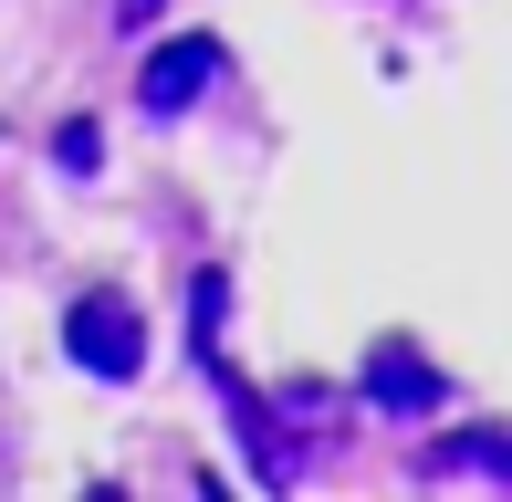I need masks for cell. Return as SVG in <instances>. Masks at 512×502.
<instances>
[{
	"label": "cell",
	"mask_w": 512,
	"mask_h": 502,
	"mask_svg": "<svg viewBox=\"0 0 512 502\" xmlns=\"http://www.w3.org/2000/svg\"><path fill=\"white\" fill-rule=\"evenodd\" d=\"M53 157H63V168H95V157H105L95 116H63V126H53Z\"/></svg>",
	"instance_id": "cell-5"
},
{
	"label": "cell",
	"mask_w": 512,
	"mask_h": 502,
	"mask_svg": "<svg viewBox=\"0 0 512 502\" xmlns=\"http://www.w3.org/2000/svg\"><path fill=\"white\" fill-rule=\"evenodd\" d=\"M418 471H492V482H512V440H492V429H471V440H439Z\"/></svg>",
	"instance_id": "cell-4"
},
{
	"label": "cell",
	"mask_w": 512,
	"mask_h": 502,
	"mask_svg": "<svg viewBox=\"0 0 512 502\" xmlns=\"http://www.w3.org/2000/svg\"><path fill=\"white\" fill-rule=\"evenodd\" d=\"M366 398H377L387 419H429V408L450 398V387H439V367H429V356H408V346H377V356H366Z\"/></svg>",
	"instance_id": "cell-2"
},
{
	"label": "cell",
	"mask_w": 512,
	"mask_h": 502,
	"mask_svg": "<svg viewBox=\"0 0 512 502\" xmlns=\"http://www.w3.org/2000/svg\"><path fill=\"white\" fill-rule=\"evenodd\" d=\"M157 11H168V0H115V21H126V32H147Z\"/></svg>",
	"instance_id": "cell-6"
},
{
	"label": "cell",
	"mask_w": 512,
	"mask_h": 502,
	"mask_svg": "<svg viewBox=\"0 0 512 502\" xmlns=\"http://www.w3.org/2000/svg\"><path fill=\"white\" fill-rule=\"evenodd\" d=\"M63 335H74V367H95V377H136L147 367V325H136L126 293H84V304L63 314Z\"/></svg>",
	"instance_id": "cell-1"
},
{
	"label": "cell",
	"mask_w": 512,
	"mask_h": 502,
	"mask_svg": "<svg viewBox=\"0 0 512 502\" xmlns=\"http://www.w3.org/2000/svg\"><path fill=\"white\" fill-rule=\"evenodd\" d=\"M209 74H220V42H178V53L147 63V84H136V95H147V116H178V105L209 95Z\"/></svg>",
	"instance_id": "cell-3"
}]
</instances>
